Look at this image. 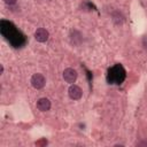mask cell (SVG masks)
<instances>
[{
    "instance_id": "cell-7",
    "label": "cell",
    "mask_w": 147,
    "mask_h": 147,
    "mask_svg": "<svg viewBox=\"0 0 147 147\" xmlns=\"http://www.w3.org/2000/svg\"><path fill=\"white\" fill-rule=\"evenodd\" d=\"M84 38H83V34L78 31V30H72L70 32V41L72 45L75 46H79L82 42H83Z\"/></svg>"
},
{
    "instance_id": "cell-6",
    "label": "cell",
    "mask_w": 147,
    "mask_h": 147,
    "mask_svg": "<svg viewBox=\"0 0 147 147\" xmlns=\"http://www.w3.org/2000/svg\"><path fill=\"white\" fill-rule=\"evenodd\" d=\"M48 38H49V33H48V31H47L46 29L39 28V29H37V30L34 31V39H36L37 41H39V42H45V41L48 40Z\"/></svg>"
},
{
    "instance_id": "cell-4",
    "label": "cell",
    "mask_w": 147,
    "mask_h": 147,
    "mask_svg": "<svg viewBox=\"0 0 147 147\" xmlns=\"http://www.w3.org/2000/svg\"><path fill=\"white\" fill-rule=\"evenodd\" d=\"M77 77H78V74H77V71L74 68H67V69H64V71H63V79L67 83L74 84L77 80Z\"/></svg>"
},
{
    "instance_id": "cell-5",
    "label": "cell",
    "mask_w": 147,
    "mask_h": 147,
    "mask_svg": "<svg viewBox=\"0 0 147 147\" xmlns=\"http://www.w3.org/2000/svg\"><path fill=\"white\" fill-rule=\"evenodd\" d=\"M68 94H69L70 99H72V100H79L83 96V91H82V88L78 85L71 84V86L68 90Z\"/></svg>"
},
{
    "instance_id": "cell-12",
    "label": "cell",
    "mask_w": 147,
    "mask_h": 147,
    "mask_svg": "<svg viewBox=\"0 0 147 147\" xmlns=\"http://www.w3.org/2000/svg\"><path fill=\"white\" fill-rule=\"evenodd\" d=\"M3 1H5V3H7L9 6H13V5H15L17 2V0H3Z\"/></svg>"
},
{
    "instance_id": "cell-1",
    "label": "cell",
    "mask_w": 147,
    "mask_h": 147,
    "mask_svg": "<svg viewBox=\"0 0 147 147\" xmlns=\"http://www.w3.org/2000/svg\"><path fill=\"white\" fill-rule=\"evenodd\" d=\"M0 32L2 37H5V39L15 48L23 47L26 42L25 36L9 21L2 20L0 22Z\"/></svg>"
},
{
    "instance_id": "cell-10",
    "label": "cell",
    "mask_w": 147,
    "mask_h": 147,
    "mask_svg": "<svg viewBox=\"0 0 147 147\" xmlns=\"http://www.w3.org/2000/svg\"><path fill=\"white\" fill-rule=\"evenodd\" d=\"M82 8H83L84 10H91V9H92V6H91L88 2H84V3L82 5Z\"/></svg>"
},
{
    "instance_id": "cell-2",
    "label": "cell",
    "mask_w": 147,
    "mask_h": 147,
    "mask_svg": "<svg viewBox=\"0 0 147 147\" xmlns=\"http://www.w3.org/2000/svg\"><path fill=\"white\" fill-rule=\"evenodd\" d=\"M125 79V70L121 64H115L108 70L107 75V80L109 84H122Z\"/></svg>"
},
{
    "instance_id": "cell-3",
    "label": "cell",
    "mask_w": 147,
    "mask_h": 147,
    "mask_svg": "<svg viewBox=\"0 0 147 147\" xmlns=\"http://www.w3.org/2000/svg\"><path fill=\"white\" fill-rule=\"evenodd\" d=\"M30 82H31V85H32L33 88L40 90V88H42V87L45 86V84H46V78H45V76H44L42 74L37 72V74L32 75Z\"/></svg>"
},
{
    "instance_id": "cell-11",
    "label": "cell",
    "mask_w": 147,
    "mask_h": 147,
    "mask_svg": "<svg viewBox=\"0 0 147 147\" xmlns=\"http://www.w3.org/2000/svg\"><path fill=\"white\" fill-rule=\"evenodd\" d=\"M141 45H142L144 49L147 51V36H145V37L142 38V40H141Z\"/></svg>"
},
{
    "instance_id": "cell-13",
    "label": "cell",
    "mask_w": 147,
    "mask_h": 147,
    "mask_svg": "<svg viewBox=\"0 0 147 147\" xmlns=\"http://www.w3.org/2000/svg\"><path fill=\"white\" fill-rule=\"evenodd\" d=\"M0 74H3V65H0Z\"/></svg>"
},
{
    "instance_id": "cell-9",
    "label": "cell",
    "mask_w": 147,
    "mask_h": 147,
    "mask_svg": "<svg viewBox=\"0 0 147 147\" xmlns=\"http://www.w3.org/2000/svg\"><path fill=\"white\" fill-rule=\"evenodd\" d=\"M111 18H113V22H114L116 25H122L123 22H124V16H123L122 13L118 11V10H116V11L113 13Z\"/></svg>"
},
{
    "instance_id": "cell-8",
    "label": "cell",
    "mask_w": 147,
    "mask_h": 147,
    "mask_svg": "<svg viewBox=\"0 0 147 147\" xmlns=\"http://www.w3.org/2000/svg\"><path fill=\"white\" fill-rule=\"evenodd\" d=\"M37 108L40 110V111H48L51 109V101L47 99V98H40L37 103H36Z\"/></svg>"
}]
</instances>
